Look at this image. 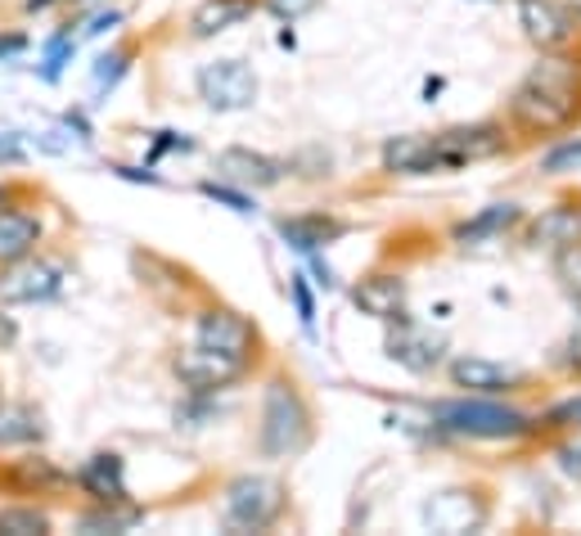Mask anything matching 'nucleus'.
I'll return each instance as SVG.
<instances>
[{
  "label": "nucleus",
  "instance_id": "nucleus-28",
  "mask_svg": "<svg viewBox=\"0 0 581 536\" xmlns=\"http://www.w3.org/2000/svg\"><path fill=\"white\" fill-rule=\"evenodd\" d=\"M541 424H550V429H581V396H568V401H559V406L541 420Z\"/></svg>",
  "mask_w": 581,
  "mask_h": 536
},
{
  "label": "nucleus",
  "instance_id": "nucleus-21",
  "mask_svg": "<svg viewBox=\"0 0 581 536\" xmlns=\"http://www.w3.org/2000/svg\"><path fill=\"white\" fill-rule=\"evenodd\" d=\"M252 6H257V0H204V6L194 10L189 28H194V37L226 32V28H235L239 19H248V14H252Z\"/></svg>",
  "mask_w": 581,
  "mask_h": 536
},
{
  "label": "nucleus",
  "instance_id": "nucleus-2",
  "mask_svg": "<svg viewBox=\"0 0 581 536\" xmlns=\"http://www.w3.org/2000/svg\"><path fill=\"white\" fill-rule=\"evenodd\" d=\"M509 150L505 122H474V126H446V131H411L383 145V172L393 176H433L456 172L465 163H483Z\"/></svg>",
  "mask_w": 581,
  "mask_h": 536
},
{
  "label": "nucleus",
  "instance_id": "nucleus-31",
  "mask_svg": "<svg viewBox=\"0 0 581 536\" xmlns=\"http://www.w3.org/2000/svg\"><path fill=\"white\" fill-rule=\"evenodd\" d=\"M204 194H208V198H221V204H230L235 213H252L248 198H243V194H235V189H226L221 181H208V185H204Z\"/></svg>",
  "mask_w": 581,
  "mask_h": 536
},
{
  "label": "nucleus",
  "instance_id": "nucleus-13",
  "mask_svg": "<svg viewBox=\"0 0 581 536\" xmlns=\"http://www.w3.org/2000/svg\"><path fill=\"white\" fill-rule=\"evenodd\" d=\"M91 501L100 505H122L126 501V464L117 451H100L91 455L82 468H77V478H73Z\"/></svg>",
  "mask_w": 581,
  "mask_h": 536
},
{
  "label": "nucleus",
  "instance_id": "nucleus-20",
  "mask_svg": "<svg viewBox=\"0 0 581 536\" xmlns=\"http://www.w3.org/2000/svg\"><path fill=\"white\" fill-rule=\"evenodd\" d=\"M519 221H523V208H519V204H491V208H483L478 217L460 221V226H456V239H460V244H487V239L505 235L509 226H519Z\"/></svg>",
  "mask_w": 581,
  "mask_h": 536
},
{
  "label": "nucleus",
  "instance_id": "nucleus-16",
  "mask_svg": "<svg viewBox=\"0 0 581 536\" xmlns=\"http://www.w3.org/2000/svg\"><path fill=\"white\" fill-rule=\"evenodd\" d=\"M0 487H10L19 496H41V492L63 487V474L45 455H23V460H10L6 468H0Z\"/></svg>",
  "mask_w": 581,
  "mask_h": 536
},
{
  "label": "nucleus",
  "instance_id": "nucleus-4",
  "mask_svg": "<svg viewBox=\"0 0 581 536\" xmlns=\"http://www.w3.org/2000/svg\"><path fill=\"white\" fill-rule=\"evenodd\" d=\"M315 442V411L302 396L293 379H271L267 401H262V429H257V446L271 460H293Z\"/></svg>",
  "mask_w": 581,
  "mask_h": 536
},
{
  "label": "nucleus",
  "instance_id": "nucleus-15",
  "mask_svg": "<svg viewBox=\"0 0 581 536\" xmlns=\"http://www.w3.org/2000/svg\"><path fill=\"white\" fill-rule=\"evenodd\" d=\"M352 302L374 320H406V280L402 276H365L352 289Z\"/></svg>",
  "mask_w": 581,
  "mask_h": 536
},
{
  "label": "nucleus",
  "instance_id": "nucleus-37",
  "mask_svg": "<svg viewBox=\"0 0 581 536\" xmlns=\"http://www.w3.org/2000/svg\"><path fill=\"white\" fill-rule=\"evenodd\" d=\"M0 204H10V189H0Z\"/></svg>",
  "mask_w": 581,
  "mask_h": 536
},
{
  "label": "nucleus",
  "instance_id": "nucleus-17",
  "mask_svg": "<svg viewBox=\"0 0 581 536\" xmlns=\"http://www.w3.org/2000/svg\"><path fill=\"white\" fill-rule=\"evenodd\" d=\"M276 230H280V239L289 244V248H298V252H315V248H325V244H334L339 235H347V226L343 221H334V217H280L276 221Z\"/></svg>",
  "mask_w": 581,
  "mask_h": 536
},
{
  "label": "nucleus",
  "instance_id": "nucleus-9",
  "mask_svg": "<svg viewBox=\"0 0 581 536\" xmlns=\"http://www.w3.org/2000/svg\"><path fill=\"white\" fill-rule=\"evenodd\" d=\"M63 280H69V261L32 252L10 266V276L0 280V298L6 302H50L63 293Z\"/></svg>",
  "mask_w": 581,
  "mask_h": 536
},
{
  "label": "nucleus",
  "instance_id": "nucleus-18",
  "mask_svg": "<svg viewBox=\"0 0 581 536\" xmlns=\"http://www.w3.org/2000/svg\"><path fill=\"white\" fill-rule=\"evenodd\" d=\"M572 239H581V208H572V204H559V208H546L541 213V221H532V230H528V244L532 248H563V244H572Z\"/></svg>",
  "mask_w": 581,
  "mask_h": 536
},
{
  "label": "nucleus",
  "instance_id": "nucleus-25",
  "mask_svg": "<svg viewBox=\"0 0 581 536\" xmlns=\"http://www.w3.org/2000/svg\"><path fill=\"white\" fill-rule=\"evenodd\" d=\"M132 59H136V45H132V41L117 45V50H108V54H100V63H95V91L117 86V82H122V73L132 69Z\"/></svg>",
  "mask_w": 581,
  "mask_h": 536
},
{
  "label": "nucleus",
  "instance_id": "nucleus-24",
  "mask_svg": "<svg viewBox=\"0 0 581 536\" xmlns=\"http://www.w3.org/2000/svg\"><path fill=\"white\" fill-rule=\"evenodd\" d=\"M554 276H559V285H563V293H568L572 302H581V239H572V244H563V248L554 252Z\"/></svg>",
  "mask_w": 581,
  "mask_h": 536
},
{
  "label": "nucleus",
  "instance_id": "nucleus-36",
  "mask_svg": "<svg viewBox=\"0 0 581 536\" xmlns=\"http://www.w3.org/2000/svg\"><path fill=\"white\" fill-rule=\"evenodd\" d=\"M50 6H54V0H23L28 14H41V10H50Z\"/></svg>",
  "mask_w": 581,
  "mask_h": 536
},
{
  "label": "nucleus",
  "instance_id": "nucleus-11",
  "mask_svg": "<svg viewBox=\"0 0 581 536\" xmlns=\"http://www.w3.org/2000/svg\"><path fill=\"white\" fill-rule=\"evenodd\" d=\"M45 239V221L28 204H0V266L32 257Z\"/></svg>",
  "mask_w": 581,
  "mask_h": 536
},
{
  "label": "nucleus",
  "instance_id": "nucleus-23",
  "mask_svg": "<svg viewBox=\"0 0 581 536\" xmlns=\"http://www.w3.org/2000/svg\"><path fill=\"white\" fill-rule=\"evenodd\" d=\"M0 532H14V536L50 532V514L37 509V505H6V509H0Z\"/></svg>",
  "mask_w": 581,
  "mask_h": 536
},
{
  "label": "nucleus",
  "instance_id": "nucleus-6",
  "mask_svg": "<svg viewBox=\"0 0 581 536\" xmlns=\"http://www.w3.org/2000/svg\"><path fill=\"white\" fill-rule=\"evenodd\" d=\"M194 343L252 370L257 348H262V333H257V324L248 316H239L230 307H208V311H199V320H194Z\"/></svg>",
  "mask_w": 581,
  "mask_h": 536
},
{
  "label": "nucleus",
  "instance_id": "nucleus-30",
  "mask_svg": "<svg viewBox=\"0 0 581 536\" xmlns=\"http://www.w3.org/2000/svg\"><path fill=\"white\" fill-rule=\"evenodd\" d=\"M262 6L276 14V19H284V23H293V19H302V14H311L320 0H262Z\"/></svg>",
  "mask_w": 581,
  "mask_h": 536
},
{
  "label": "nucleus",
  "instance_id": "nucleus-33",
  "mask_svg": "<svg viewBox=\"0 0 581 536\" xmlns=\"http://www.w3.org/2000/svg\"><path fill=\"white\" fill-rule=\"evenodd\" d=\"M0 163H23V145H19V136H0Z\"/></svg>",
  "mask_w": 581,
  "mask_h": 536
},
{
  "label": "nucleus",
  "instance_id": "nucleus-8",
  "mask_svg": "<svg viewBox=\"0 0 581 536\" xmlns=\"http://www.w3.org/2000/svg\"><path fill=\"white\" fill-rule=\"evenodd\" d=\"M199 100L217 113H235V109H248L257 100V73L248 69L243 59H217V63H204L199 78Z\"/></svg>",
  "mask_w": 581,
  "mask_h": 536
},
{
  "label": "nucleus",
  "instance_id": "nucleus-12",
  "mask_svg": "<svg viewBox=\"0 0 581 536\" xmlns=\"http://www.w3.org/2000/svg\"><path fill=\"white\" fill-rule=\"evenodd\" d=\"M212 172H217V181H230V185H243V189H267V185L284 181V163L280 158L252 154V150H221Z\"/></svg>",
  "mask_w": 581,
  "mask_h": 536
},
{
  "label": "nucleus",
  "instance_id": "nucleus-22",
  "mask_svg": "<svg viewBox=\"0 0 581 536\" xmlns=\"http://www.w3.org/2000/svg\"><path fill=\"white\" fill-rule=\"evenodd\" d=\"M41 415L28 406H0V446H32L41 442Z\"/></svg>",
  "mask_w": 581,
  "mask_h": 536
},
{
  "label": "nucleus",
  "instance_id": "nucleus-10",
  "mask_svg": "<svg viewBox=\"0 0 581 536\" xmlns=\"http://www.w3.org/2000/svg\"><path fill=\"white\" fill-rule=\"evenodd\" d=\"M172 370L189 388V396H212V392H221V388H230V383H239L248 374V365H239V361H230L221 352H208L199 343L180 348L176 361H172Z\"/></svg>",
  "mask_w": 581,
  "mask_h": 536
},
{
  "label": "nucleus",
  "instance_id": "nucleus-19",
  "mask_svg": "<svg viewBox=\"0 0 581 536\" xmlns=\"http://www.w3.org/2000/svg\"><path fill=\"white\" fill-rule=\"evenodd\" d=\"M387 352H393V361H402L411 370H433L442 361V339H428L424 329H415L411 320H402V333L387 339Z\"/></svg>",
  "mask_w": 581,
  "mask_h": 536
},
{
  "label": "nucleus",
  "instance_id": "nucleus-26",
  "mask_svg": "<svg viewBox=\"0 0 581 536\" xmlns=\"http://www.w3.org/2000/svg\"><path fill=\"white\" fill-rule=\"evenodd\" d=\"M559 370H563V374H572V379H581V316H577L572 333H568L563 348H559Z\"/></svg>",
  "mask_w": 581,
  "mask_h": 536
},
{
  "label": "nucleus",
  "instance_id": "nucleus-32",
  "mask_svg": "<svg viewBox=\"0 0 581 536\" xmlns=\"http://www.w3.org/2000/svg\"><path fill=\"white\" fill-rule=\"evenodd\" d=\"M559 468H563L568 478H577V483H581V442H572V446H563V451H559Z\"/></svg>",
  "mask_w": 581,
  "mask_h": 536
},
{
  "label": "nucleus",
  "instance_id": "nucleus-1",
  "mask_svg": "<svg viewBox=\"0 0 581 536\" xmlns=\"http://www.w3.org/2000/svg\"><path fill=\"white\" fill-rule=\"evenodd\" d=\"M509 131H519L528 141H559L563 131L581 122V69L563 54H550L546 63L509 91L505 104Z\"/></svg>",
  "mask_w": 581,
  "mask_h": 536
},
{
  "label": "nucleus",
  "instance_id": "nucleus-29",
  "mask_svg": "<svg viewBox=\"0 0 581 536\" xmlns=\"http://www.w3.org/2000/svg\"><path fill=\"white\" fill-rule=\"evenodd\" d=\"M289 293H293V302H298L302 329H311V324H315V302H311V293H307V276H289Z\"/></svg>",
  "mask_w": 581,
  "mask_h": 536
},
{
  "label": "nucleus",
  "instance_id": "nucleus-27",
  "mask_svg": "<svg viewBox=\"0 0 581 536\" xmlns=\"http://www.w3.org/2000/svg\"><path fill=\"white\" fill-rule=\"evenodd\" d=\"M546 172H568V167H581V141H563V145H554L550 154H546V163H541Z\"/></svg>",
  "mask_w": 581,
  "mask_h": 536
},
{
  "label": "nucleus",
  "instance_id": "nucleus-3",
  "mask_svg": "<svg viewBox=\"0 0 581 536\" xmlns=\"http://www.w3.org/2000/svg\"><path fill=\"white\" fill-rule=\"evenodd\" d=\"M433 424L450 437H469V442H513V437H528L541 429L537 415L519 411V406H505V401L491 396H456V401H437L428 411Z\"/></svg>",
  "mask_w": 581,
  "mask_h": 536
},
{
  "label": "nucleus",
  "instance_id": "nucleus-5",
  "mask_svg": "<svg viewBox=\"0 0 581 536\" xmlns=\"http://www.w3.org/2000/svg\"><path fill=\"white\" fill-rule=\"evenodd\" d=\"M284 509H289V492L276 478L243 474L226 487V523L239 532H267L284 518Z\"/></svg>",
  "mask_w": 581,
  "mask_h": 536
},
{
  "label": "nucleus",
  "instance_id": "nucleus-14",
  "mask_svg": "<svg viewBox=\"0 0 581 536\" xmlns=\"http://www.w3.org/2000/svg\"><path fill=\"white\" fill-rule=\"evenodd\" d=\"M450 383L474 396H505L523 383V374H513L509 365H496V361H483V357H460V361H450Z\"/></svg>",
  "mask_w": 581,
  "mask_h": 536
},
{
  "label": "nucleus",
  "instance_id": "nucleus-34",
  "mask_svg": "<svg viewBox=\"0 0 581 536\" xmlns=\"http://www.w3.org/2000/svg\"><path fill=\"white\" fill-rule=\"evenodd\" d=\"M28 50V37H0V59H14V54H23Z\"/></svg>",
  "mask_w": 581,
  "mask_h": 536
},
{
  "label": "nucleus",
  "instance_id": "nucleus-7",
  "mask_svg": "<svg viewBox=\"0 0 581 536\" xmlns=\"http://www.w3.org/2000/svg\"><path fill=\"white\" fill-rule=\"evenodd\" d=\"M519 6L523 37L541 54H568L581 41V10L563 6V0H513Z\"/></svg>",
  "mask_w": 581,
  "mask_h": 536
},
{
  "label": "nucleus",
  "instance_id": "nucleus-35",
  "mask_svg": "<svg viewBox=\"0 0 581 536\" xmlns=\"http://www.w3.org/2000/svg\"><path fill=\"white\" fill-rule=\"evenodd\" d=\"M14 339H19V324H14L10 316H0V352H6Z\"/></svg>",
  "mask_w": 581,
  "mask_h": 536
}]
</instances>
